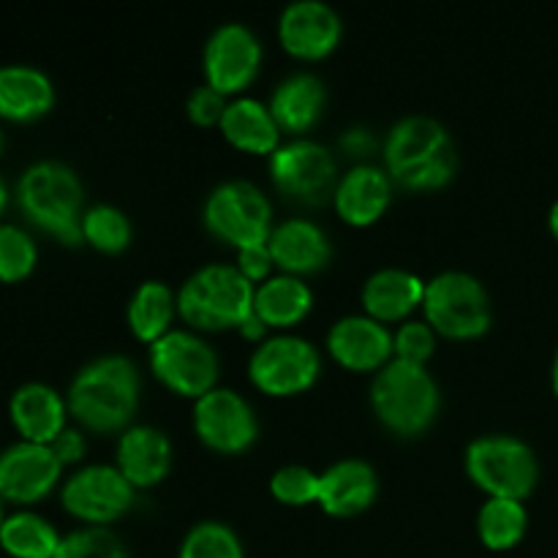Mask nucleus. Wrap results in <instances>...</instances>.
<instances>
[{
    "label": "nucleus",
    "mask_w": 558,
    "mask_h": 558,
    "mask_svg": "<svg viewBox=\"0 0 558 558\" xmlns=\"http://www.w3.org/2000/svg\"><path fill=\"white\" fill-rule=\"evenodd\" d=\"M54 558H129V548L109 526H80L63 534Z\"/></svg>",
    "instance_id": "obj_34"
},
{
    "label": "nucleus",
    "mask_w": 558,
    "mask_h": 558,
    "mask_svg": "<svg viewBox=\"0 0 558 558\" xmlns=\"http://www.w3.org/2000/svg\"><path fill=\"white\" fill-rule=\"evenodd\" d=\"M392 202V178L374 161H357L341 174L332 194L336 213L352 227H371Z\"/></svg>",
    "instance_id": "obj_20"
},
{
    "label": "nucleus",
    "mask_w": 558,
    "mask_h": 558,
    "mask_svg": "<svg viewBox=\"0 0 558 558\" xmlns=\"http://www.w3.org/2000/svg\"><path fill=\"white\" fill-rule=\"evenodd\" d=\"M270 494L289 507H305L319 501V474L303 463H283L270 474Z\"/></svg>",
    "instance_id": "obj_35"
},
{
    "label": "nucleus",
    "mask_w": 558,
    "mask_h": 558,
    "mask_svg": "<svg viewBox=\"0 0 558 558\" xmlns=\"http://www.w3.org/2000/svg\"><path fill=\"white\" fill-rule=\"evenodd\" d=\"M270 178L289 199L303 205H325L341 180L338 161L325 142L314 136H292L270 153Z\"/></svg>",
    "instance_id": "obj_11"
},
{
    "label": "nucleus",
    "mask_w": 558,
    "mask_h": 558,
    "mask_svg": "<svg viewBox=\"0 0 558 558\" xmlns=\"http://www.w3.org/2000/svg\"><path fill=\"white\" fill-rule=\"evenodd\" d=\"M63 463L49 445L14 441L0 452V496L11 505H36L60 483Z\"/></svg>",
    "instance_id": "obj_15"
},
{
    "label": "nucleus",
    "mask_w": 558,
    "mask_h": 558,
    "mask_svg": "<svg viewBox=\"0 0 558 558\" xmlns=\"http://www.w3.org/2000/svg\"><path fill=\"white\" fill-rule=\"evenodd\" d=\"M0 150H3V131H0Z\"/></svg>",
    "instance_id": "obj_46"
},
{
    "label": "nucleus",
    "mask_w": 558,
    "mask_h": 558,
    "mask_svg": "<svg viewBox=\"0 0 558 558\" xmlns=\"http://www.w3.org/2000/svg\"><path fill=\"white\" fill-rule=\"evenodd\" d=\"M172 439L158 425H129L120 430L118 445H114V466L129 477L136 490L163 483L172 472Z\"/></svg>",
    "instance_id": "obj_18"
},
{
    "label": "nucleus",
    "mask_w": 558,
    "mask_h": 558,
    "mask_svg": "<svg viewBox=\"0 0 558 558\" xmlns=\"http://www.w3.org/2000/svg\"><path fill=\"white\" fill-rule=\"evenodd\" d=\"M54 107V85L47 71L31 63L0 65V118L27 123Z\"/></svg>",
    "instance_id": "obj_26"
},
{
    "label": "nucleus",
    "mask_w": 558,
    "mask_h": 558,
    "mask_svg": "<svg viewBox=\"0 0 558 558\" xmlns=\"http://www.w3.org/2000/svg\"><path fill=\"white\" fill-rule=\"evenodd\" d=\"M16 202L31 223L65 245H80L85 185L74 167L58 158L33 161L16 180Z\"/></svg>",
    "instance_id": "obj_3"
},
{
    "label": "nucleus",
    "mask_w": 558,
    "mask_h": 558,
    "mask_svg": "<svg viewBox=\"0 0 558 558\" xmlns=\"http://www.w3.org/2000/svg\"><path fill=\"white\" fill-rule=\"evenodd\" d=\"M194 430L210 450L223 456H238L259 439V417L243 392L232 387H213L194 401Z\"/></svg>",
    "instance_id": "obj_13"
},
{
    "label": "nucleus",
    "mask_w": 558,
    "mask_h": 558,
    "mask_svg": "<svg viewBox=\"0 0 558 558\" xmlns=\"http://www.w3.org/2000/svg\"><path fill=\"white\" fill-rule=\"evenodd\" d=\"M234 265L240 267L248 281L262 283L265 278L272 276V267H276V259L270 254V245L267 243H254V245H245V248H238V262Z\"/></svg>",
    "instance_id": "obj_38"
},
{
    "label": "nucleus",
    "mask_w": 558,
    "mask_h": 558,
    "mask_svg": "<svg viewBox=\"0 0 558 558\" xmlns=\"http://www.w3.org/2000/svg\"><path fill=\"white\" fill-rule=\"evenodd\" d=\"M218 129L238 150L254 153V156H270L281 145L283 134L276 114L270 112V104L254 96L229 98Z\"/></svg>",
    "instance_id": "obj_25"
},
{
    "label": "nucleus",
    "mask_w": 558,
    "mask_h": 558,
    "mask_svg": "<svg viewBox=\"0 0 558 558\" xmlns=\"http://www.w3.org/2000/svg\"><path fill=\"white\" fill-rule=\"evenodd\" d=\"M371 409L387 430L398 436H420L436 423L441 390L428 365L392 357L371 379Z\"/></svg>",
    "instance_id": "obj_4"
},
{
    "label": "nucleus",
    "mask_w": 558,
    "mask_h": 558,
    "mask_svg": "<svg viewBox=\"0 0 558 558\" xmlns=\"http://www.w3.org/2000/svg\"><path fill=\"white\" fill-rule=\"evenodd\" d=\"M343 20L327 0H292L278 16L283 49L300 60H322L341 44Z\"/></svg>",
    "instance_id": "obj_16"
},
{
    "label": "nucleus",
    "mask_w": 558,
    "mask_h": 558,
    "mask_svg": "<svg viewBox=\"0 0 558 558\" xmlns=\"http://www.w3.org/2000/svg\"><path fill=\"white\" fill-rule=\"evenodd\" d=\"M63 534L44 515L33 510H20L5 515L0 529V548L11 558H54Z\"/></svg>",
    "instance_id": "obj_29"
},
{
    "label": "nucleus",
    "mask_w": 558,
    "mask_h": 558,
    "mask_svg": "<svg viewBox=\"0 0 558 558\" xmlns=\"http://www.w3.org/2000/svg\"><path fill=\"white\" fill-rule=\"evenodd\" d=\"M38 245L16 223H0V281L16 283L36 270Z\"/></svg>",
    "instance_id": "obj_33"
},
{
    "label": "nucleus",
    "mask_w": 558,
    "mask_h": 558,
    "mask_svg": "<svg viewBox=\"0 0 558 558\" xmlns=\"http://www.w3.org/2000/svg\"><path fill=\"white\" fill-rule=\"evenodd\" d=\"M150 371L161 385L185 398H202L218 387L221 357L202 332L172 327L150 343Z\"/></svg>",
    "instance_id": "obj_9"
},
{
    "label": "nucleus",
    "mask_w": 558,
    "mask_h": 558,
    "mask_svg": "<svg viewBox=\"0 0 558 558\" xmlns=\"http://www.w3.org/2000/svg\"><path fill=\"white\" fill-rule=\"evenodd\" d=\"M425 281L417 272L407 267H379L371 272L363 283V314L374 316L379 322H407L414 308L423 305Z\"/></svg>",
    "instance_id": "obj_24"
},
{
    "label": "nucleus",
    "mask_w": 558,
    "mask_h": 558,
    "mask_svg": "<svg viewBox=\"0 0 558 558\" xmlns=\"http://www.w3.org/2000/svg\"><path fill=\"white\" fill-rule=\"evenodd\" d=\"M314 308V289L305 283V278L276 272L256 283L254 311L267 327H278L287 332L289 327L300 325Z\"/></svg>",
    "instance_id": "obj_27"
},
{
    "label": "nucleus",
    "mask_w": 558,
    "mask_h": 558,
    "mask_svg": "<svg viewBox=\"0 0 558 558\" xmlns=\"http://www.w3.org/2000/svg\"><path fill=\"white\" fill-rule=\"evenodd\" d=\"M469 480L488 496L523 501L539 483V458L526 439L515 434H483L463 452Z\"/></svg>",
    "instance_id": "obj_6"
},
{
    "label": "nucleus",
    "mask_w": 558,
    "mask_h": 558,
    "mask_svg": "<svg viewBox=\"0 0 558 558\" xmlns=\"http://www.w3.org/2000/svg\"><path fill=\"white\" fill-rule=\"evenodd\" d=\"M9 417L25 441L52 445L65 428L69 403L47 381H25L9 398Z\"/></svg>",
    "instance_id": "obj_23"
},
{
    "label": "nucleus",
    "mask_w": 558,
    "mask_h": 558,
    "mask_svg": "<svg viewBox=\"0 0 558 558\" xmlns=\"http://www.w3.org/2000/svg\"><path fill=\"white\" fill-rule=\"evenodd\" d=\"M256 283L232 262H207L196 267L178 289V314L199 330H238L254 311Z\"/></svg>",
    "instance_id": "obj_5"
},
{
    "label": "nucleus",
    "mask_w": 558,
    "mask_h": 558,
    "mask_svg": "<svg viewBox=\"0 0 558 558\" xmlns=\"http://www.w3.org/2000/svg\"><path fill=\"white\" fill-rule=\"evenodd\" d=\"M529 532V510L518 499L488 496L477 510V534L485 548L510 550L521 545Z\"/></svg>",
    "instance_id": "obj_30"
},
{
    "label": "nucleus",
    "mask_w": 558,
    "mask_h": 558,
    "mask_svg": "<svg viewBox=\"0 0 558 558\" xmlns=\"http://www.w3.org/2000/svg\"><path fill=\"white\" fill-rule=\"evenodd\" d=\"M267 330H270V327L265 325V322L259 319V314H256V311H251L248 316H245L243 322H240V327H238V332L243 338H248V341H256V343H262L267 338Z\"/></svg>",
    "instance_id": "obj_41"
},
{
    "label": "nucleus",
    "mask_w": 558,
    "mask_h": 558,
    "mask_svg": "<svg viewBox=\"0 0 558 558\" xmlns=\"http://www.w3.org/2000/svg\"><path fill=\"white\" fill-rule=\"evenodd\" d=\"M338 145H341V150L347 153V156L363 158L365 161V156H371V153L379 147V140H376L374 131H371L368 125H349V129H343Z\"/></svg>",
    "instance_id": "obj_40"
},
{
    "label": "nucleus",
    "mask_w": 558,
    "mask_h": 558,
    "mask_svg": "<svg viewBox=\"0 0 558 558\" xmlns=\"http://www.w3.org/2000/svg\"><path fill=\"white\" fill-rule=\"evenodd\" d=\"M392 183L412 191H436L456 178L458 153L452 134L434 114H403L381 145Z\"/></svg>",
    "instance_id": "obj_2"
},
{
    "label": "nucleus",
    "mask_w": 558,
    "mask_h": 558,
    "mask_svg": "<svg viewBox=\"0 0 558 558\" xmlns=\"http://www.w3.org/2000/svg\"><path fill=\"white\" fill-rule=\"evenodd\" d=\"M327 352L349 371H379L396 357L392 330L368 314H347L327 330Z\"/></svg>",
    "instance_id": "obj_17"
},
{
    "label": "nucleus",
    "mask_w": 558,
    "mask_h": 558,
    "mask_svg": "<svg viewBox=\"0 0 558 558\" xmlns=\"http://www.w3.org/2000/svg\"><path fill=\"white\" fill-rule=\"evenodd\" d=\"M425 322L439 336L472 341L488 332L494 303L477 276L466 270H441L425 281Z\"/></svg>",
    "instance_id": "obj_7"
},
{
    "label": "nucleus",
    "mask_w": 558,
    "mask_h": 558,
    "mask_svg": "<svg viewBox=\"0 0 558 558\" xmlns=\"http://www.w3.org/2000/svg\"><path fill=\"white\" fill-rule=\"evenodd\" d=\"M82 238L93 248L104 251V254H120V251H125L131 245L134 227H131L129 213L120 210L118 205L96 202L82 216Z\"/></svg>",
    "instance_id": "obj_31"
},
{
    "label": "nucleus",
    "mask_w": 558,
    "mask_h": 558,
    "mask_svg": "<svg viewBox=\"0 0 558 558\" xmlns=\"http://www.w3.org/2000/svg\"><path fill=\"white\" fill-rule=\"evenodd\" d=\"M248 376L265 396H300L319 381L322 352L298 332H272L251 352Z\"/></svg>",
    "instance_id": "obj_10"
},
{
    "label": "nucleus",
    "mask_w": 558,
    "mask_h": 558,
    "mask_svg": "<svg viewBox=\"0 0 558 558\" xmlns=\"http://www.w3.org/2000/svg\"><path fill=\"white\" fill-rule=\"evenodd\" d=\"M49 447H52L54 456L60 458V463H63V466H69V463H80L82 458H85L87 439L80 428H71V425H65V428L54 436V441Z\"/></svg>",
    "instance_id": "obj_39"
},
{
    "label": "nucleus",
    "mask_w": 558,
    "mask_h": 558,
    "mask_svg": "<svg viewBox=\"0 0 558 558\" xmlns=\"http://www.w3.org/2000/svg\"><path fill=\"white\" fill-rule=\"evenodd\" d=\"M267 104L283 134L305 136L325 114L327 85L314 71L298 69L272 87Z\"/></svg>",
    "instance_id": "obj_22"
},
{
    "label": "nucleus",
    "mask_w": 558,
    "mask_h": 558,
    "mask_svg": "<svg viewBox=\"0 0 558 558\" xmlns=\"http://www.w3.org/2000/svg\"><path fill=\"white\" fill-rule=\"evenodd\" d=\"M550 385H554V392L558 398V349H556V357H554V368H550Z\"/></svg>",
    "instance_id": "obj_44"
},
{
    "label": "nucleus",
    "mask_w": 558,
    "mask_h": 558,
    "mask_svg": "<svg viewBox=\"0 0 558 558\" xmlns=\"http://www.w3.org/2000/svg\"><path fill=\"white\" fill-rule=\"evenodd\" d=\"M202 221L207 232L234 248L267 243L276 227L270 196L245 178H229L213 185L202 205Z\"/></svg>",
    "instance_id": "obj_8"
},
{
    "label": "nucleus",
    "mask_w": 558,
    "mask_h": 558,
    "mask_svg": "<svg viewBox=\"0 0 558 558\" xmlns=\"http://www.w3.org/2000/svg\"><path fill=\"white\" fill-rule=\"evenodd\" d=\"M3 523H5V499L0 496V529H3Z\"/></svg>",
    "instance_id": "obj_45"
},
{
    "label": "nucleus",
    "mask_w": 558,
    "mask_h": 558,
    "mask_svg": "<svg viewBox=\"0 0 558 558\" xmlns=\"http://www.w3.org/2000/svg\"><path fill=\"white\" fill-rule=\"evenodd\" d=\"M5 205H9V185H5V180L0 178V213L5 210Z\"/></svg>",
    "instance_id": "obj_43"
},
{
    "label": "nucleus",
    "mask_w": 558,
    "mask_h": 558,
    "mask_svg": "<svg viewBox=\"0 0 558 558\" xmlns=\"http://www.w3.org/2000/svg\"><path fill=\"white\" fill-rule=\"evenodd\" d=\"M548 227H550V234L558 240V199L550 205V210H548Z\"/></svg>",
    "instance_id": "obj_42"
},
{
    "label": "nucleus",
    "mask_w": 558,
    "mask_h": 558,
    "mask_svg": "<svg viewBox=\"0 0 558 558\" xmlns=\"http://www.w3.org/2000/svg\"><path fill=\"white\" fill-rule=\"evenodd\" d=\"M267 245H270L276 265L289 276H311V272H319L322 267L330 265L332 259L330 234L314 218H283L272 227Z\"/></svg>",
    "instance_id": "obj_19"
},
{
    "label": "nucleus",
    "mask_w": 558,
    "mask_h": 558,
    "mask_svg": "<svg viewBox=\"0 0 558 558\" xmlns=\"http://www.w3.org/2000/svg\"><path fill=\"white\" fill-rule=\"evenodd\" d=\"M178 558H245V545L238 529L227 521L207 518L185 532Z\"/></svg>",
    "instance_id": "obj_32"
},
{
    "label": "nucleus",
    "mask_w": 558,
    "mask_h": 558,
    "mask_svg": "<svg viewBox=\"0 0 558 558\" xmlns=\"http://www.w3.org/2000/svg\"><path fill=\"white\" fill-rule=\"evenodd\" d=\"M436 336L439 332L428 325L425 319H407L396 327L392 332V347H396V357L409 360V363L428 365V360L436 352Z\"/></svg>",
    "instance_id": "obj_36"
},
{
    "label": "nucleus",
    "mask_w": 558,
    "mask_h": 558,
    "mask_svg": "<svg viewBox=\"0 0 558 558\" xmlns=\"http://www.w3.org/2000/svg\"><path fill=\"white\" fill-rule=\"evenodd\" d=\"M262 58H265L262 38L248 22H221L207 36L205 52H202L205 82L221 90L223 96H232V93L240 96L259 76Z\"/></svg>",
    "instance_id": "obj_14"
},
{
    "label": "nucleus",
    "mask_w": 558,
    "mask_h": 558,
    "mask_svg": "<svg viewBox=\"0 0 558 558\" xmlns=\"http://www.w3.org/2000/svg\"><path fill=\"white\" fill-rule=\"evenodd\" d=\"M142 376L129 354L107 352L87 360L71 379L65 403L69 414L87 430L114 434L134 425L140 409Z\"/></svg>",
    "instance_id": "obj_1"
},
{
    "label": "nucleus",
    "mask_w": 558,
    "mask_h": 558,
    "mask_svg": "<svg viewBox=\"0 0 558 558\" xmlns=\"http://www.w3.org/2000/svg\"><path fill=\"white\" fill-rule=\"evenodd\" d=\"M379 496V474L365 458H338L319 474L316 505L336 518H352L368 510Z\"/></svg>",
    "instance_id": "obj_21"
},
{
    "label": "nucleus",
    "mask_w": 558,
    "mask_h": 558,
    "mask_svg": "<svg viewBox=\"0 0 558 558\" xmlns=\"http://www.w3.org/2000/svg\"><path fill=\"white\" fill-rule=\"evenodd\" d=\"M229 104V96H223L221 90H216L213 85H207V82H202V85H196L194 90L189 93V98H185V112H189V118L194 120L196 125H218L223 118V109H227Z\"/></svg>",
    "instance_id": "obj_37"
},
{
    "label": "nucleus",
    "mask_w": 558,
    "mask_h": 558,
    "mask_svg": "<svg viewBox=\"0 0 558 558\" xmlns=\"http://www.w3.org/2000/svg\"><path fill=\"white\" fill-rule=\"evenodd\" d=\"M136 488L114 463H82L60 485V505L85 526H109L134 507Z\"/></svg>",
    "instance_id": "obj_12"
},
{
    "label": "nucleus",
    "mask_w": 558,
    "mask_h": 558,
    "mask_svg": "<svg viewBox=\"0 0 558 558\" xmlns=\"http://www.w3.org/2000/svg\"><path fill=\"white\" fill-rule=\"evenodd\" d=\"M129 327L140 341L153 343L172 330V322L178 316V292L161 278H147L131 292L129 308Z\"/></svg>",
    "instance_id": "obj_28"
}]
</instances>
